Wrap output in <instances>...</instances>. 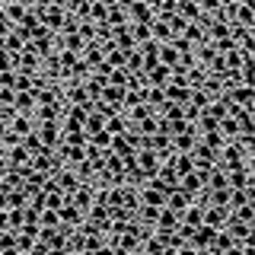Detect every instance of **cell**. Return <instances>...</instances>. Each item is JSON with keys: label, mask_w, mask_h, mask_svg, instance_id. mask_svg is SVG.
Here are the masks:
<instances>
[{"label": "cell", "mask_w": 255, "mask_h": 255, "mask_svg": "<svg viewBox=\"0 0 255 255\" xmlns=\"http://www.w3.org/2000/svg\"><path fill=\"white\" fill-rule=\"evenodd\" d=\"M214 233H217V227H211V223H198V227L191 230V233H188V246L195 249V255H204L207 249H211Z\"/></svg>", "instance_id": "1"}, {"label": "cell", "mask_w": 255, "mask_h": 255, "mask_svg": "<svg viewBox=\"0 0 255 255\" xmlns=\"http://www.w3.org/2000/svg\"><path fill=\"white\" fill-rule=\"evenodd\" d=\"M35 134L42 147H58L61 143V118H48V122H35Z\"/></svg>", "instance_id": "2"}, {"label": "cell", "mask_w": 255, "mask_h": 255, "mask_svg": "<svg viewBox=\"0 0 255 255\" xmlns=\"http://www.w3.org/2000/svg\"><path fill=\"white\" fill-rule=\"evenodd\" d=\"M134 159H137V169L143 172V179L156 175L159 163H163V159L156 156V150H150V147H137V150H134Z\"/></svg>", "instance_id": "3"}, {"label": "cell", "mask_w": 255, "mask_h": 255, "mask_svg": "<svg viewBox=\"0 0 255 255\" xmlns=\"http://www.w3.org/2000/svg\"><path fill=\"white\" fill-rule=\"evenodd\" d=\"M179 227V214L172 211V207H159V214H156V223H153V233L159 236H166V233H172V230Z\"/></svg>", "instance_id": "4"}, {"label": "cell", "mask_w": 255, "mask_h": 255, "mask_svg": "<svg viewBox=\"0 0 255 255\" xmlns=\"http://www.w3.org/2000/svg\"><path fill=\"white\" fill-rule=\"evenodd\" d=\"M227 96L236 102V106H243V109H252L255 112V86H246V83H236V86H230Z\"/></svg>", "instance_id": "5"}, {"label": "cell", "mask_w": 255, "mask_h": 255, "mask_svg": "<svg viewBox=\"0 0 255 255\" xmlns=\"http://www.w3.org/2000/svg\"><path fill=\"white\" fill-rule=\"evenodd\" d=\"M51 179L58 182V188L64 191V195H70V191H74V188L80 185V175H77V169H74V166H61V169L54 172Z\"/></svg>", "instance_id": "6"}, {"label": "cell", "mask_w": 255, "mask_h": 255, "mask_svg": "<svg viewBox=\"0 0 255 255\" xmlns=\"http://www.w3.org/2000/svg\"><path fill=\"white\" fill-rule=\"evenodd\" d=\"M58 217H61V227H80L86 214L80 211V207H77L74 201H64V204L58 207Z\"/></svg>", "instance_id": "7"}, {"label": "cell", "mask_w": 255, "mask_h": 255, "mask_svg": "<svg viewBox=\"0 0 255 255\" xmlns=\"http://www.w3.org/2000/svg\"><path fill=\"white\" fill-rule=\"evenodd\" d=\"M3 153H6V166H29V159H32V153L22 147V140H16V143H10V147H3Z\"/></svg>", "instance_id": "8"}, {"label": "cell", "mask_w": 255, "mask_h": 255, "mask_svg": "<svg viewBox=\"0 0 255 255\" xmlns=\"http://www.w3.org/2000/svg\"><path fill=\"white\" fill-rule=\"evenodd\" d=\"M99 99L109 102V106H115L118 112H125V86H112V83H106V86H102V93H99Z\"/></svg>", "instance_id": "9"}, {"label": "cell", "mask_w": 255, "mask_h": 255, "mask_svg": "<svg viewBox=\"0 0 255 255\" xmlns=\"http://www.w3.org/2000/svg\"><path fill=\"white\" fill-rule=\"evenodd\" d=\"M13 109L19 112V115H32V112H35V93H32V90H16Z\"/></svg>", "instance_id": "10"}, {"label": "cell", "mask_w": 255, "mask_h": 255, "mask_svg": "<svg viewBox=\"0 0 255 255\" xmlns=\"http://www.w3.org/2000/svg\"><path fill=\"white\" fill-rule=\"evenodd\" d=\"M179 188H182V191H188V195L195 198L198 191L204 188V175L198 172V169H191V172H185V175H179Z\"/></svg>", "instance_id": "11"}, {"label": "cell", "mask_w": 255, "mask_h": 255, "mask_svg": "<svg viewBox=\"0 0 255 255\" xmlns=\"http://www.w3.org/2000/svg\"><path fill=\"white\" fill-rule=\"evenodd\" d=\"M80 58L90 64V70H96L102 61H106V51H102V42H86V48L80 51Z\"/></svg>", "instance_id": "12"}, {"label": "cell", "mask_w": 255, "mask_h": 255, "mask_svg": "<svg viewBox=\"0 0 255 255\" xmlns=\"http://www.w3.org/2000/svg\"><path fill=\"white\" fill-rule=\"evenodd\" d=\"M6 128H10L16 137H26L29 131H35V118H32V115H19V112H16V115L10 118V125H6Z\"/></svg>", "instance_id": "13"}, {"label": "cell", "mask_w": 255, "mask_h": 255, "mask_svg": "<svg viewBox=\"0 0 255 255\" xmlns=\"http://www.w3.org/2000/svg\"><path fill=\"white\" fill-rule=\"evenodd\" d=\"M191 201H195V198H191L188 191H182L179 185H175V188L169 191V195H166V207H172L175 214H182V211H185V207H188Z\"/></svg>", "instance_id": "14"}, {"label": "cell", "mask_w": 255, "mask_h": 255, "mask_svg": "<svg viewBox=\"0 0 255 255\" xmlns=\"http://www.w3.org/2000/svg\"><path fill=\"white\" fill-rule=\"evenodd\" d=\"M143 80H147V86H166L169 83V67H166V64H156V67L143 70Z\"/></svg>", "instance_id": "15"}, {"label": "cell", "mask_w": 255, "mask_h": 255, "mask_svg": "<svg viewBox=\"0 0 255 255\" xmlns=\"http://www.w3.org/2000/svg\"><path fill=\"white\" fill-rule=\"evenodd\" d=\"M175 13H179L185 22H198V19H201V6H198V0H179Z\"/></svg>", "instance_id": "16"}, {"label": "cell", "mask_w": 255, "mask_h": 255, "mask_svg": "<svg viewBox=\"0 0 255 255\" xmlns=\"http://www.w3.org/2000/svg\"><path fill=\"white\" fill-rule=\"evenodd\" d=\"M112 42H115L118 48H125V51L137 48V45H134V38H131V29H128V22H125V26H112Z\"/></svg>", "instance_id": "17"}, {"label": "cell", "mask_w": 255, "mask_h": 255, "mask_svg": "<svg viewBox=\"0 0 255 255\" xmlns=\"http://www.w3.org/2000/svg\"><path fill=\"white\" fill-rule=\"evenodd\" d=\"M169 163H172V169L179 172V175H185V172L195 169V156H191V153H179V150H172Z\"/></svg>", "instance_id": "18"}, {"label": "cell", "mask_w": 255, "mask_h": 255, "mask_svg": "<svg viewBox=\"0 0 255 255\" xmlns=\"http://www.w3.org/2000/svg\"><path fill=\"white\" fill-rule=\"evenodd\" d=\"M26 10H29V6L22 3V0H6V3H3V10H0V13H3L6 19H10L13 26H16V22H19L22 16H26Z\"/></svg>", "instance_id": "19"}, {"label": "cell", "mask_w": 255, "mask_h": 255, "mask_svg": "<svg viewBox=\"0 0 255 255\" xmlns=\"http://www.w3.org/2000/svg\"><path fill=\"white\" fill-rule=\"evenodd\" d=\"M227 214H230L227 207H217V204H207V207H204V223H211V227H217V230H220L223 223H227Z\"/></svg>", "instance_id": "20"}, {"label": "cell", "mask_w": 255, "mask_h": 255, "mask_svg": "<svg viewBox=\"0 0 255 255\" xmlns=\"http://www.w3.org/2000/svg\"><path fill=\"white\" fill-rule=\"evenodd\" d=\"M58 48H67V51H77L80 54L86 48V42L77 35V32H61V35H58Z\"/></svg>", "instance_id": "21"}, {"label": "cell", "mask_w": 255, "mask_h": 255, "mask_svg": "<svg viewBox=\"0 0 255 255\" xmlns=\"http://www.w3.org/2000/svg\"><path fill=\"white\" fill-rule=\"evenodd\" d=\"M143 102H147L153 112H159V106L166 102V93H163V86H143Z\"/></svg>", "instance_id": "22"}, {"label": "cell", "mask_w": 255, "mask_h": 255, "mask_svg": "<svg viewBox=\"0 0 255 255\" xmlns=\"http://www.w3.org/2000/svg\"><path fill=\"white\" fill-rule=\"evenodd\" d=\"M182 38H188L191 45H201V42H207V35H204V26L201 22H185V29L179 32Z\"/></svg>", "instance_id": "23"}, {"label": "cell", "mask_w": 255, "mask_h": 255, "mask_svg": "<svg viewBox=\"0 0 255 255\" xmlns=\"http://www.w3.org/2000/svg\"><path fill=\"white\" fill-rule=\"evenodd\" d=\"M106 22H109V26H125V22H128V10H125L122 0H118V3H112L109 10H106Z\"/></svg>", "instance_id": "24"}, {"label": "cell", "mask_w": 255, "mask_h": 255, "mask_svg": "<svg viewBox=\"0 0 255 255\" xmlns=\"http://www.w3.org/2000/svg\"><path fill=\"white\" fill-rule=\"evenodd\" d=\"M61 140L74 143V147H83V143H86V131H83V128H61Z\"/></svg>", "instance_id": "25"}, {"label": "cell", "mask_w": 255, "mask_h": 255, "mask_svg": "<svg viewBox=\"0 0 255 255\" xmlns=\"http://www.w3.org/2000/svg\"><path fill=\"white\" fill-rule=\"evenodd\" d=\"M32 252H35V236L16 230V255H32Z\"/></svg>", "instance_id": "26"}, {"label": "cell", "mask_w": 255, "mask_h": 255, "mask_svg": "<svg viewBox=\"0 0 255 255\" xmlns=\"http://www.w3.org/2000/svg\"><path fill=\"white\" fill-rule=\"evenodd\" d=\"M156 214H159V207H156V204H140L134 217H137V220L143 223V227H150V230H153V223H156Z\"/></svg>", "instance_id": "27"}, {"label": "cell", "mask_w": 255, "mask_h": 255, "mask_svg": "<svg viewBox=\"0 0 255 255\" xmlns=\"http://www.w3.org/2000/svg\"><path fill=\"white\" fill-rule=\"evenodd\" d=\"M159 64H166V67H175V64H179V51H175L172 42H159Z\"/></svg>", "instance_id": "28"}, {"label": "cell", "mask_w": 255, "mask_h": 255, "mask_svg": "<svg viewBox=\"0 0 255 255\" xmlns=\"http://www.w3.org/2000/svg\"><path fill=\"white\" fill-rule=\"evenodd\" d=\"M3 48H6L10 54H19L22 48H26V38H22L19 32H16V29H10V32L3 35Z\"/></svg>", "instance_id": "29"}, {"label": "cell", "mask_w": 255, "mask_h": 255, "mask_svg": "<svg viewBox=\"0 0 255 255\" xmlns=\"http://www.w3.org/2000/svg\"><path fill=\"white\" fill-rule=\"evenodd\" d=\"M128 125H131V122H128L125 112H115V115H109V118H106V131H109V134H122Z\"/></svg>", "instance_id": "30"}, {"label": "cell", "mask_w": 255, "mask_h": 255, "mask_svg": "<svg viewBox=\"0 0 255 255\" xmlns=\"http://www.w3.org/2000/svg\"><path fill=\"white\" fill-rule=\"evenodd\" d=\"M128 29H131L134 45H143L150 38V22H128Z\"/></svg>", "instance_id": "31"}, {"label": "cell", "mask_w": 255, "mask_h": 255, "mask_svg": "<svg viewBox=\"0 0 255 255\" xmlns=\"http://www.w3.org/2000/svg\"><path fill=\"white\" fill-rule=\"evenodd\" d=\"M102 128H106V118L99 115V112H86V122H83V131L86 134H93V131H102Z\"/></svg>", "instance_id": "32"}, {"label": "cell", "mask_w": 255, "mask_h": 255, "mask_svg": "<svg viewBox=\"0 0 255 255\" xmlns=\"http://www.w3.org/2000/svg\"><path fill=\"white\" fill-rule=\"evenodd\" d=\"M201 143H207L211 150H217V153H220V147L227 143V137H223L217 128H214V131H204V134H201Z\"/></svg>", "instance_id": "33"}, {"label": "cell", "mask_w": 255, "mask_h": 255, "mask_svg": "<svg viewBox=\"0 0 255 255\" xmlns=\"http://www.w3.org/2000/svg\"><path fill=\"white\" fill-rule=\"evenodd\" d=\"M38 227H61V217L54 207H42L38 211Z\"/></svg>", "instance_id": "34"}, {"label": "cell", "mask_w": 255, "mask_h": 255, "mask_svg": "<svg viewBox=\"0 0 255 255\" xmlns=\"http://www.w3.org/2000/svg\"><path fill=\"white\" fill-rule=\"evenodd\" d=\"M233 217H239V220H246V223H255V201H246V204H239V207H233Z\"/></svg>", "instance_id": "35"}, {"label": "cell", "mask_w": 255, "mask_h": 255, "mask_svg": "<svg viewBox=\"0 0 255 255\" xmlns=\"http://www.w3.org/2000/svg\"><path fill=\"white\" fill-rule=\"evenodd\" d=\"M77 35L83 38V42H96V22L93 19H80L77 22Z\"/></svg>", "instance_id": "36"}, {"label": "cell", "mask_w": 255, "mask_h": 255, "mask_svg": "<svg viewBox=\"0 0 255 255\" xmlns=\"http://www.w3.org/2000/svg\"><path fill=\"white\" fill-rule=\"evenodd\" d=\"M26 207V204H22ZM22 207H6V217H10V230H19L22 223H26V211Z\"/></svg>", "instance_id": "37"}, {"label": "cell", "mask_w": 255, "mask_h": 255, "mask_svg": "<svg viewBox=\"0 0 255 255\" xmlns=\"http://www.w3.org/2000/svg\"><path fill=\"white\" fill-rule=\"evenodd\" d=\"M86 140L96 143V147H102V150H109V140H112V134L102 128V131H93V134H86Z\"/></svg>", "instance_id": "38"}, {"label": "cell", "mask_w": 255, "mask_h": 255, "mask_svg": "<svg viewBox=\"0 0 255 255\" xmlns=\"http://www.w3.org/2000/svg\"><path fill=\"white\" fill-rule=\"evenodd\" d=\"M22 147H26V150H29V153H35V150H38V147H42V140H38V134H35V131H29V134H26V137H22Z\"/></svg>", "instance_id": "39"}, {"label": "cell", "mask_w": 255, "mask_h": 255, "mask_svg": "<svg viewBox=\"0 0 255 255\" xmlns=\"http://www.w3.org/2000/svg\"><path fill=\"white\" fill-rule=\"evenodd\" d=\"M0 70H13V54L10 51H0Z\"/></svg>", "instance_id": "40"}, {"label": "cell", "mask_w": 255, "mask_h": 255, "mask_svg": "<svg viewBox=\"0 0 255 255\" xmlns=\"http://www.w3.org/2000/svg\"><path fill=\"white\" fill-rule=\"evenodd\" d=\"M10 29H13V22H10V19H6V16H3V13H0V35H6V32H10Z\"/></svg>", "instance_id": "41"}, {"label": "cell", "mask_w": 255, "mask_h": 255, "mask_svg": "<svg viewBox=\"0 0 255 255\" xmlns=\"http://www.w3.org/2000/svg\"><path fill=\"white\" fill-rule=\"evenodd\" d=\"M0 207H6V185H0Z\"/></svg>", "instance_id": "42"}, {"label": "cell", "mask_w": 255, "mask_h": 255, "mask_svg": "<svg viewBox=\"0 0 255 255\" xmlns=\"http://www.w3.org/2000/svg\"><path fill=\"white\" fill-rule=\"evenodd\" d=\"M143 3H150V6H153V10H156V6L163 3V0H143Z\"/></svg>", "instance_id": "43"}, {"label": "cell", "mask_w": 255, "mask_h": 255, "mask_svg": "<svg viewBox=\"0 0 255 255\" xmlns=\"http://www.w3.org/2000/svg\"><path fill=\"white\" fill-rule=\"evenodd\" d=\"M51 6H67V0H51Z\"/></svg>", "instance_id": "44"}, {"label": "cell", "mask_w": 255, "mask_h": 255, "mask_svg": "<svg viewBox=\"0 0 255 255\" xmlns=\"http://www.w3.org/2000/svg\"><path fill=\"white\" fill-rule=\"evenodd\" d=\"M0 166H6V153H3V147H0Z\"/></svg>", "instance_id": "45"}, {"label": "cell", "mask_w": 255, "mask_h": 255, "mask_svg": "<svg viewBox=\"0 0 255 255\" xmlns=\"http://www.w3.org/2000/svg\"><path fill=\"white\" fill-rule=\"evenodd\" d=\"M99 3H106V6H112V3H118V0H99Z\"/></svg>", "instance_id": "46"}]
</instances>
